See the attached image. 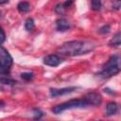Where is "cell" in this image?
<instances>
[{"mask_svg":"<svg viewBox=\"0 0 121 121\" xmlns=\"http://www.w3.org/2000/svg\"><path fill=\"white\" fill-rule=\"evenodd\" d=\"M94 48H95V45H93L89 42L70 41V42H66L62 43L57 49V52L60 54L61 56L73 57V56L87 54L88 52L92 51Z\"/></svg>","mask_w":121,"mask_h":121,"instance_id":"6da1fadb","label":"cell"},{"mask_svg":"<svg viewBox=\"0 0 121 121\" xmlns=\"http://www.w3.org/2000/svg\"><path fill=\"white\" fill-rule=\"evenodd\" d=\"M120 58L119 55H112L109 60L103 65L102 70L98 73V76L102 78H108L112 76H115L120 72Z\"/></svg>","mask_w":121,"mask_h":121,"instance_id":"7a4b0ae2","label":"cell"},{"mask_svg":"<svg viewBox=\"0 0 121 121\" xmlns=\"http://www.w3.org/2000/svg\"><path fill=\"white\" fill-rule=\"evenodd\" d=\"M89 104L87 102V100L83 97L81 99H72L66 102H63L61 104L56 105L52 108V112L55 114H60L62 112L66 111V110H72V109H82V108H86L88 107Z\"/></svg>","mask_w":121,"mask_h":121,"instance_id":"3957f363","label":"cell"},{"mask_svg":"<svg viewBox=\"0 0 121 121\" xmlns=\"http://www.w3.org/2000/svg\"><path fill=\"white\" fill-rule=\"evenodd\" d=\"M84 98L87 100L89 106H98L102 102V96L96 92H90L86 94Z\"/></svg>","mask_w":121,"mask_h":121,"instance_id":"5b68a950","label":"cell"},{"mask_svg":"<svg viewBox=\"0 0 121 121\" xmlns=\"http://www.w3.org/2000/svg\"><path fill=\"white\" fill-rule=\"evenodd\" d=\"M78 88L77 87H66V88H60V89H56V88H50V95L52 97H58L60 95L71 94L74 91H76Z\"/></svg>","mask_w":121,"mask_h":121,"instance_id":"52a82bcc","label":"cell"},{"mask_svg":"<svg viewBox=\"0 0 121 121\" xmlns=\"http://www.w3.org/2000/svg\"><path fill=\"white\" fill-rule=\"evenodd\" d=\"M43 63L47 66H51V67H57L59 66L61 62H62V59L60 57H59L56 54H50L47 55L43 58Z\"/></svg>","mask_w":121,"mask_h":121,"instance_id":"8992f818","label":"cell"},{"mask_svg":"<svg viewBox=\"0 0 121 121\" xmlns=\"http://www.w3.org/2000/svg\"><path fill=\"white\" fill-rule=\"evenodd\" d=\"M56 28H57L58 31L64 32V31L68 30L70 28V24L66 19L60 18V19H58L56 21Z\"/></svg>","mask_w":121,"mask_h":121,"instance_id":"ba28073f","label":"cell"},{"mask_svg":"<svg viewBox=\"0 0 121 121\" xmlns=\"http://www.w3.org/2000/svg\"><path fill=\"white\" fill-rule=\"evenodd\" d=\"M118 111V105L115 102H110L107 105V109H106V114L108 116L111 115H114Z\"/></svg>","mask_w":121,"mask_h":121,"instance_id":"30bf717a","label":"cell"},{"mask_svg":"<svg viewBox=\"0 0 121 121\" xmlns=\"http://www.w3.org/2000/svg\"><path fill=\"white\" fill-rule=\"evenodd\" d=\"M4 106H5V102L2 101V100H0V108H2V107H4Z\"/></svg>","mask_w":121,"mask_h":121,"instance_id":"cb8c5ba5","label":"cell"},{"mask_svg":"<svg viewBox=\"0 0 121 121\" xmlns=\"http://www.w3.org/2000/svg\"><path fill=\"white\" fill-rule=\"evenodd\" d=\"M25 28L27 31H32L35 28V23H34V20L32 18H27L26 19V21L25 23Z\"/></svg>","mask_w":121,"mask_h":121,"instance_id":"4fadbf2b","label":"cell"},{"mask_svg":"<svg viewBox=\"0 0 121 121\" xmlns=\"http://www.w3.org/2000/svg\"><path fill=\"white\" fill-rule=\"evenodd\" d=\"M17 9L21 13H25V12H27L30 10V5L28 2L22 1L17 5Z\"/></svg>","mask_w":121,"mask_h":121,"instance_id":"7c38bea8","label":"cell"},{"mask_svg":"<svg viewBox=\"0 0 121 121\" xmlns=\"http://www.w3.org/2000/svg\"><path fill=\"white\" fill-rule=\"evenodd\" d=\"M33 112H34V116H33V118L34 119H41L43 115H44V112H42L40 109H37V108H35V109H33Z\"/></svg>","mask_w":121,"mask_h":121,"instance_id":"2e32d148","label":"cell"},{"mask_svg":"<svg viewBox=\"0 0 121 121\" xmlns=\"http://www.w3.org/2000/svg\"><path fill=\"white\" fill-rule=\"evenodd\" d=\"M73 3H74L73 0H66L64 3H62V6H63L65 9H68V8H70V7L73 5Z\"/></svg>","mask_w":121,"mask_h":121,"instance_id":"44dd1931","label":"cell"},{"mask_svg":"<svg viewBox=\"0 0 121 121\" xmlns=\"http://www.w3.org/2000/svg\"><path fill=\"white\" fill-rule=\"evenodd\" d=\"M102 7L101 0H91V9L93 10H99Z\"/></svg>","mask_w":121,"mask_h":121,"instance_id":"5bb4252c","label":"cell"},{"mask_svg":"<svg viewBox=\"0 0 121 121\" xmlns=\"http://www.w3.org/2000/svg\"><path fill=\"white\" fill-rule=\"evenodd\" d=\"M120 43H121V34H120V31H118L109 42V45L112 47H119Z\"/></svg>","mask_w":121,"mask_h":121,"instance_id":"8fae6325","label":"cell"},{"mask_svg":"<svg viewBox=\"0 0 121 121\" xmlns=\"http://www.w3.org/2000/svg\"><path fill=\"white\" fill-rule=\"evenodd\" d=\"M65 8L62 6V4H58L56 7H55V11L59 14H63L65 12Z\"/></svg>","mask_w":121,"mask_h":121,"instance_id":"ac0fdd59","label":"cell"},{"mask_svg":"<svg viewBox=\"0 0 121 121\" xmlns=\"http://www.w3.org/2000/svg\"><path fill=\"white\" fill-rule=\"evenodd\" d=\"M121 7V0H114L112 2V9L115 10H118Z\"/></svg>","mask_w":121,"mask_h":121,"instance_id":"d6986e66","label":"cell"},{"mask_svg":"<svg viewBox=\"0 0 121 121\" xmlns=\"http://www.w3.org/2000/svg\"><path fill=\"white\" fill-rule=\"evenodd\" d=\"M6 40V34L3 31V29L0 27V44H2Z\"/></svg>","mask_w":121,"mask_h":121,"instance_id":"ffe728a7","label":"cell"},{"mask_svg":"<svg viewBox=\"0 0 121 121\" xmlns=\"http://www.w3.org/2000/svg\"><path fill=\"white\" fill-rule=\"evenodd\" d=\"M21 78L26 80V81H29V80H32L33 78H34V74L31 73V72H26V73H22L21 74Z\"/></svg>","mask_w":121,"mask_h":121,"instance_id":"9a60e30c","label":"cell"},{"mask_svg":"<svg viewBox=\"0 0 121 121\" xmlns=\"http://www.w3.org/2000/svg\"><path fill=\"white\" fill-rule=\"evenodd\" d=\"M110 30H111V26L110 25H104L98 29V32L100 34H107L110 32Z\"/></svg>","mask_w":121,"mask_h":121,"instance_id":"e0dca14e","label":"cell"},{"mask_svg":"<svg viewBox=\"0 0 121 121\" xmlns=\"http://www.w3.org/2000/svg\"><path fill=\"white\" fill-rule=\"evenodd\" d=\"M104 92L105 93H108V94H111V95H115V93L114 92H112V90H110L109 88H105L104 89Z\"/></svg>","mask_w":121,"mask_h":121,"instance_id":"7402d4cb","label":"cell"},{"mask_svg":"<svg viewBox=\"0 0 121 121\" xmlns=\"http://www.w3.org/2000/svg\"><path fill=\"white\" fill-rule=\"evenodd\" d=\"M9 0H0V6H3V5H5V4L9 3Z\"/></svg>","mask_w":121,"mask_h":121,"instance_id":"603a6c76","label":"cell"},{"mask_svg":"<svg viewBox=\"0 0 121 121\" xmlns=\"http://www.w3.org/2000/svg\"><path fill=\"white\" fill-rule=\"evenodd\" d=\"M13 60L9 51L0 44V75L6 76L9 74Z\"/></svg>","mask_w":121,"mask_h":121,"instance_id":"277c9868","label":"cell"},{"mask_svg":"<svg viewBox=\"0 0 121 121\" xmlns=\"http://www.w3.org/2000/svg\"><path fill=\"white\" fill-rule=\"evenodd\" d=\"M17 83L16 80L9 78V77H0V90L1 91H4L5 90V87H8V86H13Z\"/></svg>","mask_w":121,"mask_h":121,"instance_id":"9c48e42d","label":"cell"}]
</instances>
